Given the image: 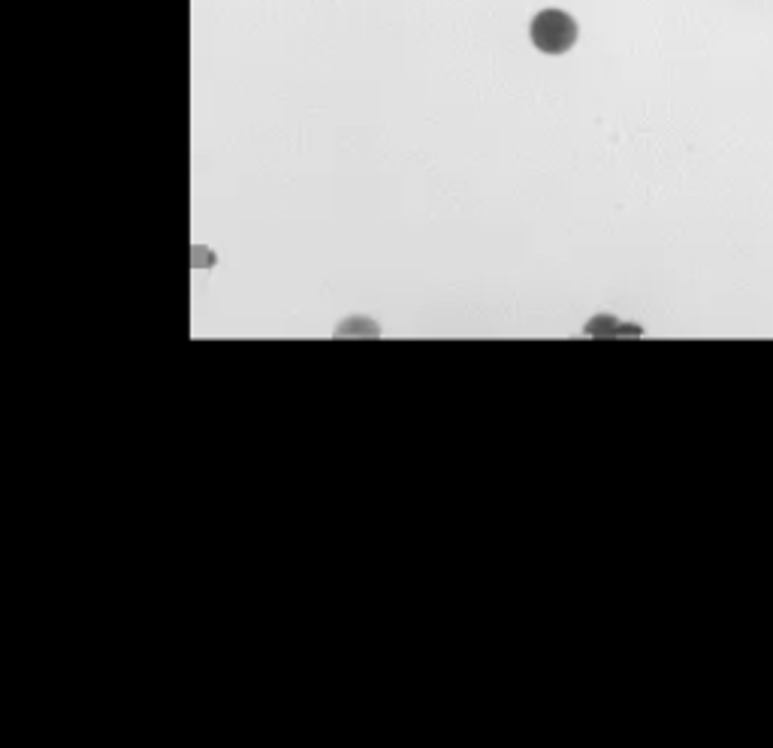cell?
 <instances>
[{
  "mask_svg": "<svg viewBox=\"0 0 773 748\" xmlns=\"http://www.w3.org/2000/svg\"><path fill=\"white\" fill-rule=\"evenodd\" d=\"M532 43L544 55H565L577 43V22L565 10H541L532 19Z\"/></svg>",
  "mask_w": 773,
  "mask_h": 748,
  "instance_id": "1",
  "label": "cell"
}]
</instances>
